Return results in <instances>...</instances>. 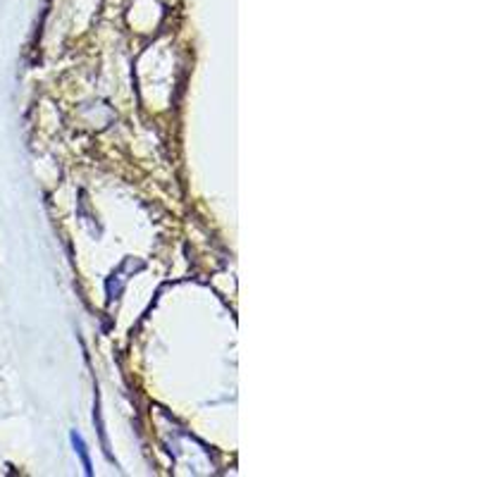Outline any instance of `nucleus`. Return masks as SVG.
Segmentation results:
<instances>
[{
	"label": "nucleus",
	"mask_w": 477,
	"mask_h": 477,
	"mask_svg": "<svg viewBox=\"0 0 477 477\" xmlns=\"http://www.w3.org/2000/svg\"><path fill=\"white\" fill-rule=\"evenodd\" d=\"M69 439H72V446H74L76 456L81 458V466H84V473H86V475H93V468H91V458H88L86 444H84V439H81V434L72 432V434H69Z\"/></svg>",
	"instance_id": "f257e3e1"
}]
</instances>
